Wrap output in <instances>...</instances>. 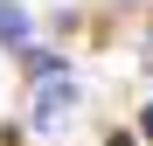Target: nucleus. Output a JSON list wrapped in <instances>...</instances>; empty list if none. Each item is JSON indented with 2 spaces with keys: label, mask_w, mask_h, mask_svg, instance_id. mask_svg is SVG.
Wrapping results in <instances>:
<instances>
[{
  "label": "nucleus",
  "mask_w": 153,
  "mask_h": 146,
  "mask_svg": "<svg viewBox=\"0 0 153 146\" xmlns=\"http://www.w3.org/2000/svg\"><path fill=\"white\" fill-rule=\"evenodd\" d=\"M28 35H35L28 7L21 0H0V49H28Z\"/></svg>",
  "instance_id": "obj_2"
},
{
  "label": "nucleus",
  "mask_w": 153,
  "mask_h": 146,
  "mask_svg": "<svg viewBox=\"0 0 153 146\" xmlns=\"http://www.w3.org/2000/svg\"><path fill=\"white\" fill-rule=\"evenodd\" d=\"M105 146H132V132H111V139H105Z\"/></svg>",
  "instance_id": "obj_5"
},
{
  "label": "nucleus",
  "mask_w": 153,
  "mask_h": 146,
  "mask_svg": "<svg viewBox=\"0 0 153 146\" xmlns=\"http://www.w3.org/2000/svg\"><path fill=\"white\" fill-rule=\"evenodd\" d=\"M76 104H84V90H76V77H42L35 84V104H28V132H42V139H56V132H70V118H76Z\"/></svg>",
  "instance_id": "obj_1"
},
{
  "label": "nucleus",
  "mask_w": 153,
  "mask_h": 146,
  "mask_svg": "<svg viewBox=\"0 0 153 146\" xmlns=\"http://www.w3.org/2000/svg\"><path fill=\"white\" fill-rule=\"evenodd\" d=\"M132 132H139V139H153V104L139 111V125H132Z\"/></svg>",
  "instance_id": "obj_4"
},
{
  "label": "nucleus",
  "mask_w": 153,
  "mask_h": 146,
  "mask_svg": "<svg viewBox=\"0 0 153 146\" xmlns=\"http://www.w3.org/2000/svg\"><path fill=\"white\" fill-rule=\"evenodd\" d=\"M14 56H21V70H28V84H42V77L63 70V56H49V49H14Z\"/></svg>",
  "instance_id": "obj_3"
}]
</instances>
